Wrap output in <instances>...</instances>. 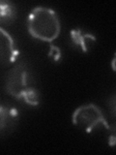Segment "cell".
<instances>
[{"instance_id":"cell-2","label":"cell","mask_w":116,"mask_h":155,"mask_svg":"<svg viewBox=\"0 0 116 155\" xmlns=\"http://www.w3.org/2000/svg\"><path fill=\"white\" fill-rule=\"evenodd\" d=\"M27 30L37 40L51 43L58 38L61 31L59 17L51 8L37 6L27 17Z\"/></svg>"},{"instance_id":"cell-4","label":"cell","mask_w":116,"mask_h":155,"mask_svg":"<svg viewBox=\"0 0 116 155\" xmlns=\"http://www.w3.org/2000/svg\"><path fill=\"white\" fill-rule=\"evenodd\" d=\"M18 58V51L14 38L0 26V66L14 65Z\"/></svg>"},{"instance_id":"cell-3","label":"cell","mask_w":116,"mask_h":155,"mask_svg":"<svg viewBox=\"0 0 116 155\" xmlns=\"http://www.w3.org/2000/svg\"><path fill=\"white\" fill-rule=\"evenodd\" d=\"M72 121L76 127L85 133H92L100 126H103L108 130L110 129L103 111L93 103L77 107L72 113Z\"/></svg>"},{"instance_id":"cell-5","label":"cell","mask_w":116,"mask_h":155,"mask_svg":"<svg viewBox=\"0 0 116 155\" xmlns=\"http://www.w3.org/2000/svg\"><path fill=\"white\" fill-rule=\"evenodd\" d=\"M70 37L72 44L76 47L80 48L83 52L88 51L90 47L96 42V38L94 35L81 30L79 28H76L71 30Z\"/></svg>"},{"instance_id":"cell-1","label":"cell","mask_w":116,"mask_h":155,"mask_svg":"<svg viewBox=\"0 0 116 155\" xmlns=\"http://www.w3.org/2000/svg\"><path fill=\"white\" fill-rule=\"evenodd\" d=\"M5 90L9 94L29 106H38L40 94L37 90L27 65L14 63L5 78Z\"/></svg>"},{"instance_id":"cell-7","label":"cell","mask_w":116,"mask_h":155,"mask_svg":"<svg viewBox=\"0 0 116 155\" xmlns=\"http://www.w3.org/2000/svg\"><path fill=\"white\" fill-rule=\"evenodd\" d=\"M16 15L14 5L7 1H0V21H6L12 19Z\"/></svg>"},{"instance_id":"cell-6","label":"cell","mask_w":116,"mask_h":155,"mask_svg":"<svg viewBox=\"0 0 116 155\" xmlns=\"http://www.w3.org/2000/svg\"><path fill=\"white\" fill-rule=\"evenodd\" d=\"M18 117V111L4 105H0V133L6 130L9 124Z\"/></svg>"},{"instance_id":"cell-8","label":"cell","mask_w":116,"mask_h":155,"mask_svg":"<svg viewBox=\"0 0 116 155\" xmlns=\"http://www.w3.org/2000/svg\"><path fill=\"white\" fill-rule=\"evenodd\" d=\"M48 57L51 58L53 61H58L61 58V51L55 46H50L48 51Z\"/></svg>"}]
</instances>
